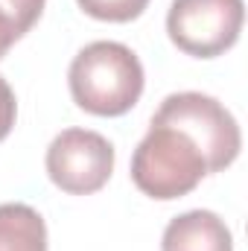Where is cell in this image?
<instances>
[{"label":"cell","instance_id":"obj_9","mask_svg":"<svg viewBox=\"0 0 248 251\" xmlns=\"http://www.w3.org/2000/svg\"><path fill=\"white\" fill-rule=\"evenodd\" d=\"M41 12H44V0H0V15L15 26L18 38H24L35 26Z\"/></svg>","mask_w":248,"mask_h":251},{"label":"cell","instance_id":"obj_4","mask_svg":"<svg viewBox=\"0 0 248 251\" xmlns=\"http://www.w3.org/2000/svg\"><path fill=\"white\" fill-rule=\"evenodd\" d=\"M243 21V0H173L167 12V32L181 53L213 59L237 44Z\"/></svg>","mask_w":248,"mask_h":251},{"label":"cell","instance_id":"obj_5","mask_svg":"<svg viewBox=\"0 0 248 251\" xmlns=\"http://www.w3.org/2000/svg\"><path fill=\"white\" fill-rule=\"evenodd\" d=\"M114 173V146L91 128H64L47 149V176L62 193L91 196Z\"/></svg>","mask_w":248,"mask_h":251},{"label":"cell","instance_id":"obj_6","mask_svg":"<svg viewBox=\"0 0 248 251\" xmlns=\"http://www.w3.org/2000/svg\"><path fill=\"white\" fill-rule=\"evenodd\" d=\"M161 251H234V237L213 210H187L167 225Z\"/></svg>","mask_w":248,"mask_h":251},{"label":"cell","instance_id":"obj_3","mask_svg":"<svg viewBox=\"0 0 248 251\" xmlns=\"http://www.w3.org/2000/svg\"><path fill=\"white\" fill-rule=\"evenodd\" d=\"M152 123H164L184 131L198 146L207 164V176L231 167L243 149V134H240L234 114L207 94H196V91L170 94L161 102V108L155 111Z\"/></svg>","mask_w":248,"mask_h":251},{"label":"cell","instance_id":"obj_7","mask_svg":"<svg viewBox=\"0 0 248 251\" xmlns=\"http://www.w3.org/2000/svg\"><path fill=\"white\" fill-rule=\"evenodd\" d=\"M0 251H47V225L21 201L0 204Z\"/></svg>","mask_w":248,"mask_h":251},{"label":"cell","instance_id":"obj_10","mask_svg":"<svg viewBox=\"0 0 248 251\" xmlns=\"http://www.w3.org/2000/svg\"><path fill=\"white\" fill-rule=\"evenodd\" d=\"M15 114H18V102H15V94L9 88V82L0 76V140L12 131L15 126Z\"/></svg>","mask_w":248,"mask_h":251},{"label":"cell","instance_id":"obj_2","mask_svg":"<svg viewBox=\"0 0 248 251\" xmlns=\"http://www.w3.org/2000/svg\"><path fill=\"white\" fill-rule=\"evenodd\" d=\"M204 176H207V164L198 146L173 126L152 123L131 155L134 187L158 201L181 199L193 193Z\"/></svg>","mask_w":248,"mask_h":251},{"label":"cell","instance_id":"obj_8","mask_svg":"<svg viewBox=\"0 0 248 251\" xmlns=\"http://www.w3.org/2000/svg\"><path fill=\"white\" fill-rule=\"evenodd\" d=\"M79 9L97 21H111V24H125L143 15L149 0H76Z\"/></svg>","mask_w":248,"mask_h":251},{"label":"cell","instance_id":"obj_11","mask_svg":"<svg viewBox=\"0 0 248 251\" xmlns=\"http://www.w3.org/2000/svg\"><path fill=\"white\" fill-rule=\"evenodd\" d=\"M15 41H18V32H15V26H12V24H9V21L0 15V59L9 53V47H12Z\"/></svg>","mask_w":248,"mask_h":251},{"label":"cell","instance_id":"obj_1","mask_svg":"<svg viewBox=\"0 0 248 251\" xmlns=\"http://www.w3.org/2000/svg\"><path fill=\"white\" fill-rule=\"evenodd\" d=\"M73 102L97 117H120L143 94V64L117 41H94L76 53L67 73Z\"/></svg>","mask_w":248,"mask_h":251}]
</instances>
